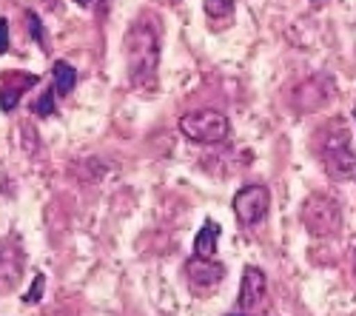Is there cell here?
I'll return each instance as SVG.
<instances>
[{"instance_id":"obj_1","label":"cell","mask_w":356,"mask_h":316,"mask_svg":"<svg viewBox=\"0 0 356 316\" xmlns=\"http://www.w3.org/2000/svg\"><path fill=\"white\" fill-rule=\"evenodd\" d=\"M126 66L129 80L140 92L157 89V69H160V32L154 23L137 20L126 32Z\"/></svg>"},{"instance_id":"obj_2","label":"cell","mask_w":356,"mask_h":316,"mask_svg":"<svg viewBox=\"0 0 356 316\" xmlns=\"http://www.w3.org/2000/svg\"><path fill=\"white\" fill-rule=\"evenodd\" d=\"M177 128L180 134L191 142H200V146H214V142H225L231 137V123L222 111L217 108H197L188 111L177 120Z\"/></svg>"},{"instance_id":"obj_3","label":"cell","mask_w":356,"mask_h":316,"mask_svg":"<svg viewBox=\"0 0 356 316\" xmlns=\"http://www.w3.org/2000/svg\"><path fill=\"white\" fill-rule=\"evenodd\" d=\"M337 123V134H334V126L328 128V134L322 137V163H325V171L337 180H350L356 177V154L350 151V131L345 128L342 120H334Z\"/></svg>"},{"instance_id":"obj_4","label":"cell","mask_w":356,"mask_h":316,"mask_svg":"<svg viewBox=\"0 0 356 316\" xmlns=\"http://www.w3.org/2000/svg\"><path fill=\"white\" fill-rule=\"evenodd\" d=\"M302 225L311 237H334L342 228V211L339 203L328 194H311L302 203Z\"/></svg>"},{"instance_id":"obj_5","label":"cell","mask_w":356,"mask_h":316,"mask_svg":"<svg viewBox=\"0 0 356 316\" xmlns=\"http://www.w3.org/2000/svg\"><path fill=\"white\" fill-rule=\"evenodd\" d=\"M268 206H271V191L265 185H259V183L243 185L234 194V203H231L234 217L240 219V225H245V228L262 222L265 214H268Z\"/></svg>"},{"instance_id":"obj_6","label":"cell","mask_w":356,"mask_h":316,"mask_svg":"<svg viewBox=\"0 0 356 316\" xmlns=\"http://www.w3.org/2000/svg\"><path fill=\"white\" fill-rule=\"evenodd\" d=\"M186 279L191 291H211L225 279V268L214 260H202V256H191L186 263Z\"/></svg>"},{"instance_id":"obj_7","label":"cell","mask_w":356,"mask_h":316,"mask_svg":"<svg viewBox=\"0 0 356 316\" xmlns=\"http://www.w3.org/2000/svg\"><path fill=\"white\" fill-rule=\"evenodd\" d=\"M265 294H268V279H265V271L257 268V265H248L243 271V279H240V297H236V305L243 310H254L262 305Z\"/></svg>"},{"instance_id":"obj_8","label":"cell","mask_w":356,"mask_h":316,"mask_svg":"<svg viewBox=\"0 0 356 316\" xmlns=\"http://www.w3.org/2000/svg\"><path fill=\"white\" fill-rule=\"evenodd\" d=\"M26 265V253L15 240L0 242V291H9L17 285L20 274Z\"/></svg>"},{"instance_id":"obj_9","label":"cell","mask_w":356,"mask_h":316,"mask_svg":"<svg viewBox=\"0 0 356 316\" xmlns=\"http://www.w3.org/2000/svg\"><path fill=\"white\" fill-rule=\"evenodd\" d=\"M217 242H220V225L214 219H205L202 228L197 231V237H194V256H202V260H214Z\"/></svg>"},{"instance_id":"obj_10","label":"cell","mask_w":356,"mask_h":316,"mask_svg":"<svg viewBox=\"0 0 356 316\" xmlns=\"http://www.w3.org/2000/svg\"><path fill=\"white\" fill-rule=\"evenodd\" d=\"M38 83V77L35 74H26V80L20 83V85H12V80L6 77L3 83H0V111H15L17 108V103H20V97H23V92L26 89H32V85Z\"/></svg>"},{"instance_id":"obj_11","label":"cell","mask_w":356,"mask_h":316,"mask_svg":"<svg viewBox=\"0 0 356 316\" xmlns=\"http://www.w3.org/2000/svg\"><path fill=\"white\" fill-rule=\"evenodd\" d=\"M51 80H54V94L66 97V94H72V89L77 85V69L72 63H66V60H57L51 66Z\"/></svg>"},{"instance_id":"obj_12","label":"cell","mask_w":356,"mask_h":316,"mask_svg":"<svg viewBox=\"0 0 356 316\" xmlns=\"http://www.w3.org/2000/svg\"><path fill=\"white\" fill-rule=\"evenodd\" d=\"M202 9L214 20H228L234 15V0H202Z\"/></svg>"},{"instance_id":"obj_13","label":"cell","mask_w":356,"mask_h":316,"mask_svg":"<svg viewBox=\"0 0 356 316\" xmlns=\"http://www.w3.org/2000/svg\"><path fill=\"white\" fill-rule=\"evenodd\" d=\"M54 89H49V92H43L38 100H35V106H32V111L38 114V117H51V114H57V106H54Z\"/></svg>"},{"instance_id":"obj_14","label":"cell","mask_w":356,"mask_h":316,"mask_svg":"<svg viewBox=\"0 0 356 316\" xmlns=\"http://www.w3.org/2000/svg\"><path fill=\"white\" fill-rule=\"evenodd\" d=\"M43 291H46V274H38L35 282H32V288L26 291L23 302H26V305H38V302L43 299Z\"/></svg>"},{"instance_id":"obj_15","label":"cell","mask_w":356,"mask_h":316,"mask_svg":"<svg viewBox=\"0 0 356 316\" xmlns=\"http://www.w3.org/2000/svg\"><path fill=\"white\" fill-rule=\"evenodd\" d=\"M26 20H29V35H32V40H38L43 49H49V46H46V28H43L40 17H38L35 12H26Z\"/></svg>"},{"instance_id":"obj_16","label":"cell","mask_w":356,"mask_h":316,"mask_svg":"<svg viewBox=\"0 0 356 316\" xmlns=\"http://www.w3.org/2000/svg\"><path fill=\"white\" fill-rule=\"evenodd\" d=\"M9 51V20L0 17V57Z\"/></svg>"},{"instance_id":"obj_17","label":"cell","mask_w":356,"mask_h":316,"mask_svg":"<svg viewBox=\"0 0 356 316\" xmlns=\"http://www.w3.org/2000/svg\"><path fill=\"white\" fill-rule=\"evenodd\" d=\"M77 3H80V6H92V0H77Z\"/></svg>"},{"instance_id":"obj_18","label":"cell","mask_w":356,"mask_h":316,"mask_svg":"<svg viewBox=\"0 0 356 316\" xmlns=\"http://www.w3.org/2000/svg\"><path fill=\"white\" fill-rule=\"evenodd\" d=\"M353 268H356V251H353Z\"/></svg>"},{"instance_id":"obj_19","label":"cell","mask_w":356,"mask_h":316,"mask_svg":"<svg viewBox=\"0 0 356 316\" xmlns=\"http://www.w3.org/2000/svg\"><path fill=\"white\" fill-rule=\"evenodd\" d=\"M228 316H243V313H228Z\"/></svg>"},{"instance_id":"obj_20","label":"cell","mask_w":356,"mask_h":316,"mask_svg":"<svg viewBox=\"0 0 356 316\" xmlns=\"http://www.w3.org/2000/svg\"><path fill=\"white\" fill-rule=\"evenodd\" d=\"M353 120H356V108H353Z\"/></svg>"}]
</instances>
